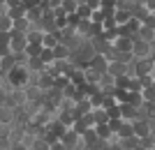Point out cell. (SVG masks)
<instances>
[{
  "label": "cell",
  "mask_w": 155,
  "mask_h": 150,
  "mask_svg": "<svg viewBox=\"0 0 155 150\" xmlns=\"http://www.w3.org/2000/svg\"><path fill=\"white\" fill-rule=\"evenodd\" d=\"M32 30V23L28 19H19V21H14V33H23V35H28Z\"/></svg>",
  "instance_id": "obj_20"
},
{
  "label": "cell",
  "mask_w": 155,
  "mask_h": 150,
  "mask_svg": "<svg viewBox=\"0 0 155 150\" xmlns=\"http://www.w3.org/2000/svg\"><path fill=\"white\" fill-rule=\"evenodd\" d=\"M100 12L107 16V19H114L118 12V7H116V0H102V7H100Z\"/></svg>",
  "instance_id": "obj_12"
},
{
  "label": "cell",
  "mask_w": 155,
  "mask_h": 150,
  "mask_svg": "<svg viewBox=\"0 0 155 150\" xmlns=\"http://www.w3.org/2000/svg\"><path fill=\"white\" fill-rule=\"evenodd\" d=\"M93 118H95V127L97 125H109V113H107V109H95L93 111Z\"/></svg>",
  "instance_id": "obj_18"
},
{
  "label": "cell",
  "mask_w": 155,
  "mask_h": 150,
  "mask_svg": "<svg viewBox=\"0 0 155 150\" xmlns=\"http://www.w3.org/2000/svg\"><path fill=\"white\" fill-rule=\"evenodd\" d=\"M7 56H12L9 46H0V60H2V58H7Z\"/></svg>",
  "instance_id": "obj_34"
},
{
  "label": "cell",
  "mask_w": 155,
  "mask_h": 150,
  "mask_svg": "<svg viewBox=\"0 0 155 150\" xmlns=\"http://www.w3.org/2000/svg\"><path fill=\"white\" fill-rule=\"evenodd\" d=\"M155 72V65H153V60H137V65H134V76L137 78H143V76H153Z\"/></svg>",
  "instance_id": "obj_6"
},
{
  "label": "cell",
  "mask_w": 155,
  "mask_h": 150,
  "mask_svg": "<svg viewBox=\"0 0 155 150\" xmlns=\"http://www.w3.org/2000/svg\"><path fill=\"white\" fill-rule=\"evenodd\" d=\"M93 23H100V26H104V21H107V16H104L102 12H93Z\"/></svg>",
  "instance_id": "obj_32"
},
{
  "label": "cell",
  "mask_w": 155,
  "mask_h": 150,
  "mask_svg": "<svg viewBox=\"0 0 155 150\" xmlns=\"http://www.w3.org/2000/svg\"><path fill=\"white\" fill-rule=\"evenodd\" d=\"M134 136V123H125L120 125V129H118V139H132Z\"/></svg>",
  "instance_id": "obj_17"
},
{
  "label": "cell",
  "mask_w": 155,
  "mask_h": 150,
  "mask_svg": "<svg viewBox=\"0 0 155 150\" xmlns=\"http://www.w3.org/2000/svg\"><path fill=\"white\" fill-rule=\"evenodd\" d=\"M91 69H95L97 74H100V76H104V74H109V58H107V56H100V53H97L95 58H93V62L91 65Z\"/></svg>",
  "instance_id": "obj_7"
},
{
  "label": "cell",
  "mask_w": 155,
  "mask_h": 150,
  "mask_svg": "<svg viewBox=\"0 0 155 150\" xmlns=\"http://www.w3.org/2000/svg\"><path fill=\"white\" fill-rule=\"evenodd\" d=\"M70 83H72V85H77V88L86 85V72H84V67H79L77 72H72V76H70Z\"/></svg>",
  "instance_id": "obj_16"
},
{
  "label": "cell",
  "mask_w": 155,
  "mask_h": 150,
  "mask_svg": "<svg viewBox=\"0 0 155 150\" xmlns=\"http://www.w3.org/2000/svg\"><path fill=\"white\" fill-rule=\"evenodd\" d=\"M53 56H56V60H72V51L65 44L56 46V49H53Z\"/></svg>",
  "instance_id": "obj_19"
},
{
  "label": "cell",
  "mask_w": 155,
  "mask_h": 150,
  "mask_svg": "<svg viewBox=\"0 0 155 150\" xmlns=\"http://www.w3.org/2000/svg\"><path fill=\"white\" fill-rule=\"evenodd\" d=\"M120 118L125 123H137V109L130 104H120Z\"/></svg>",
  "instance_id": "obj_13"
},
{
  "label": "cell",
  "mask_w": 155,
  "mask_h": 150,
  "mask_svg": "<svg viewBox=\"0 0 155 150\" xmlns=\"http://www.w3.org/2000/svg\"><path fill=\"white\" fill-rule=\"evenodd\" d=\"M95 134L100 136V141H111V139L116 136V134L111 132L109 125H97V127H95Z\"/></svg>",
  "instance_id": "obj_15"
},
{
  "label": "cell",
  "mask_w": 155,
  "mask_h": 150,
  "mask_svg": "<svg viewBox=\"0 0 155 150\" xmlns=\"http://www.w3.org/2000/svg\"><path fill=\"white\" fill-rule=\"evenodd\" d=\"M12 44V33H0V46H9Z\"/></svg>",
  "instance_id": "obj_31"
},
{
  "label": "cell",
  "mask_w": 155,
  "mask_h": 150,
  "mask_svg": "<svg viewBox=\"0 0 155 150\" xmlns=\"http://www.w3.org/2000/svg\"><path fill=\"white\" fill-rule=\"evenodd\" d=\"M132 42H134V46H132V56H134L137 60H148L155 46L148 44V42H143V39H139V37H134Z\"/></svg>",
  "instance_id": "obj_2"
},
{
  "label": "cell",
  "mask_w": 155,
  "mask_h": 150,
  "mask_svg": "<svg viewBox=\"0 0 155 150\" xmlns=\"http://www.w3.org/2000/svg\"><path fill=\"white\" fill-rule=\"evenodd\" d=\"M32 150H51V143H46L44 139H37L35 145H32Z\"/></svg>",
  "instance_id": "obj_28"
},
{
  "label": "cell",
  "mask_w": 155,
  "mask_h": 150,
  "mask_svg": "<svg viewBox=\"0 0 155 150\" xmlns=\"http://www.w3.org/2000/svg\"><path fill=\"white\" fill-rule=\"evenodd\" d=\"M12 56H21L28 51V35L23 33H12V44H9Z\"/></svg>",
  "instance_id": "obj_3"
},
{
  "label": "cell",
  "mask_w": 155,
  "mask_h": 150,
  "mask_svg": "<svg viewBox=\"0 0 155 150\" xmlns=\"http://www.w3.org/2000/svg\"><path fill=\"white\" fill-rule=\"evenodd\" d=\"M132 46H134V42L127 37H118L116 42H114V51L116 53H132Z\"/></svg>",
  "instance_id": "obj_10"
},
{
  "label": "cell",
  "mask_w": 155,
  "mask_h": 150,
  "mask_svg": "<svg viewBox=\"0 0 155 150\" xmlns=\"http://www.w3.org/2000/svg\"><path fill=\"white\" fill-rule=\"evenodd\" d=\"M77 16L81 21H91L93 19V9L88 7V2L86 0H79V9H77Z\"/></svg>",
  "instance_id": "obj_14"
},
{
  "label": "cell",
  "mask_w": 155,
  "mask_h": 150,
  "mask_svg": "<svg viewBox=\"0 0 155 150\" xmlns=\"http://www.w3.org/2000/svg\"><path fill=\"white\" fill-rule=\"evenodd\" d=\"M116 106H120V104H118V99L114 97V95H104V106H102V109L111 111V109H116Z\"/></svg>",
  "instance_id": "obj_26"
},
{
  "label": "cell",
  "mask_w": 155,
  "mask_h": 150,
  "mask_svg": "<svg viewBox=\"0 0 155 150\" xmlns=\"http://www.w3.org/2000/svg\"><path fill=\"white\" fill-rule=\"evenodd\" d=\"M72 129L77 132V134H81V136H84L86 132H88V127H86V125L81 123V120H77V123H74V127H72Z\"/></svg>",
  "instance_id": "obj_30"
},
{
  "label": "cell",
  "mask_w": 155,
  "mask_h": 150,
  "mask_svg": "<svg viewBox=\"0 0 155 150\" xmlns=\"http://www.w3.org/2000/svg\"><path fill=\"white\" fill-rule=\"evenodd\" d=\"M114 19H116L118 26H125V23H130V21H132V14H130V12H123V9H118Z\"/></svg>",
  "instance_id": "obj_24"
},
{
  "label": "cell",
  "mask_w": 155,
  "mask_h": 150,
  "mask_svg": "<svg viewBox=\"0 0 155 150\" xmlns=\"http://www.w3.org/2000/svg\"><path fill=\"white\" fill-rule=\"evenodd\" d=\"M63 9H65L67 16H74L77 9H79V0H63Z\"/></svg>",
  "instance_id": "obj_22"
},
{
  "label": "cell",
  "mask_w": 155,
  "mask_h": 150,
  "mask_svg": "<svg viewBox=\"0 0 155 150\" xmlns=\"http://www.w3.org/2000/svg\"><path fill=\"white\" fill-rule=\"evenodd\" d=\"M51 150H67V148H65L63 141H56V143H51Z\"/></svg>",
  "instance_id": "obj_35"
},
{
  "label": "cell",
  "mask_w": 155,
  "mask_h": 150,
  "mask_svg": "<svg viewBox=\"0 0 155 150\" xmlns=\"http://www.w3.org/2000/svg\"><path fill=\"white\" fill-rule=\"evenodd\" d=\"M0 33H14V21L9 16L0 19Z\"/></svg>",
  "instance_id": "obj_25"
},
{
  "label": "cell",
  "mask_w": 155,
  "mask_h": 150,
  "mask_svg": "<svg viewBox=\"0 0 155 150\" xmlns=\"http://www.w3.org/2000/svg\"><path fill=\"white\" fill-rule=\"evenodd\" d=\"M26 14H28L26 0H9V19H12V21L26 19Z\"/></svg>",
  "instance_id": "obj_5"
},
{
  "label": "cell",
  "mask_w": 155,
  "mask_h": 150,
  "mask_svg": "<svg viewBox=\"0 0 155 150\" xmlns=\"http://www.w3.org/2000/svg\"><path fill=\"white\" fill-rule=\"evenodd\" d=\"M153 46H155V44H153Z\"/></svg>",
  "instance_id": "obj_38"
},
{
  "label": "cell",
  "mask_w": 155,
  "mask_h": 150,
  "mask_svg": "<svg viewBox=\"0 0 155 150\" xmlns=\"http://www.w3.org/2000/svg\"><path fill=\"white\" fill-rule=\"evenodd\" d=\"M67 85H70V78L67 76H58L56 78V88H58V90H65Z\"/></svg>",
  "instance_id": "obj_29"
},
{
  "label": "cell",
  "mask_w": 155,
  "mask_h": 150,
  "mask_svg": "<svg viewBox=\"0 0 155 150\" xmlns=\"http://www.w3.org/2000/svg\"><path fill=\"white\" fill-rule=\"evenodd\" d=\"M0 127H2V120H0Z\"/></svg>",
  "instance_id": "obj_37"
},
{
  "label": "cell",
  "mask_w": 155,
  "mask_h": 150,
  "mask_svg": "<svg viewBox=\"0 0 155 150\" xmlns=\"http://www.w3.org/2000/svg\"><path fill=\"white\" fill-rule=\"evenodd\" d=\"M39 60H42V62H44L46 67H51L53 62H56V56H53V51H51V49H44V51H42V56H39Z\"/></svg>",
  "instance_id": "obj_23"
},
{
  "label": "cell",
  "mask_w": 155,
  "mask_h": 150,
  "mask_svg": "<svg viewBox=\"0 0 155 150\" xmlns=\"http://www.w3.org/2000/svg\"><path fill=\"white\" fill-rule=\"evenodd\" d=\"M0 120H2V125H14L16 123V109L2 104L0 106Z\"/></svg>",
  "instance_id": "obj_8"
},
{
  "label": "cell",
  "mask_w": 155,
  "mask_h": 150,
  "mask_svg": "<svg viewBox=\"0 0 155 150\" xmlns=\"http://www.w3.org/2000/svg\"><path fill=\"white\" fill-rule=\"evenodd\" d=\"M134 136L137 139H148L150 136V123L148 120H137L134 123Z\"/></svg>",
  "instance_id": "obj_11"
},
{
  "label": "cell",
  "mask_w": 155,
  "mask_h": 150,
  "mask_svg": "<svg viewBox=\"0 0 155 150\" xmlns=\"http://www.w3.org/2000/svg\"><path fill=\"white\" fill-rule=\"evenodd\" d=\"M63 143H65V148H67V150H86L84 136H81V134H77L74 129H70V132L63 136Z\"/></svg>",
  "instance_id": "obj_4"
},
{
  "label": "cell",
  "mask_w": 155,
  "mask_h": 150,
  "mask_svg": "<svg viewBox=\"0 0 155 150\" xmlns=\"http://www.w3.org/2000/svg\"><path fill=\"white\" fill-rule=\"evenodd\" d=\"M130 81H132V78H130V76L116 78V88H118V90H127V92H130Z\"/></svg>",
  "instance_id": "obj_27"
},
{
  "label": "cell",
  "mask_w": 155,
  "mask_h": 150,
  "mask_svg": "<svg viewBox=\"0 0 155 150\" xmlns=\"http://www.w3.org/2000/svg\"><path fill=\"white\" fill-rule=\"evenodd\" d=\"M95 56H97V51H95V46H93V42L91 39H84V44L79 46V51L72 56V62H77L79 67H88Z\"/></svg>",
  "instance_id": "obj_1"
},
{
  "label": "cell",
  "mask_w": 155,
  "mask_h": 150,
  "mask_svg": "<svg viewBox=\"0 0 155 150\" xmlns=\"http://www.w3.org/2000/svg\"><path fill=\"white\" fill-rule=\"evenodd\" d=\"M153 83H155V72H153Z\"/></svg>",
  "instance_id": "obj_36"
},
{
  "label": "cell",
  "mask_w": 155,
  "mask_h": 150,
  "mask_svg": "<svg viewBox=\"0 0 155 150\" xmlns=\"http://www.w3.org/2000/svg\"><path fill=\"white\" fill-rule=\"evenodd\" d=\"M120 125H123V120H120V118H118V120H109V127H111V132H114V134H118Z\"/></svg>",
  "instance_id": "obj_33"
},
{
  "label": "cell",
  "mask_w": 155,
  "mask_h": 150,
  "mask_svg": "<svg viewBox=\"0 0 155 150\" xmlns=\"http://www.w3.org/2000/svg\"><path fill=\"white\" fill-rule=\"evenodd\" d=\"M148 16H150V9H148V5H146V0H139V7L132 12V19H137L139 23H146Z\"/></svg>",
  "instance_id": "obj_9"
},
{
  "label": "cell",
  "mask_w": 155,
  "mask_h": 150,
  "mask_svg": "<svg viewBox=\"0 0 155 150\" xmlns=\"http://www.w3.org/2000/svg\"><path fill=\"white\" fill-rule=\"evenodd\" d=\"M84 72H86V83H88V85H97V83H100V78H102V76H100L95 69H91V67H84Z\"/></svg>",
  "instance_id": "obj_21"
}]
</instances>
